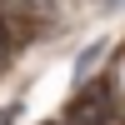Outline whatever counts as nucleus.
<instances>
[{"mask_svg": "<svg viewBox=\"0 0 125 125\" xmlns=\"http://www.w3.org/2000/svg\"><path fill=\"white\" fill-rule=\"evenodd\" d=\"M125 5V0H100V10H105V15H110V10H120Z\"/></svg>", "mask_w": 125, "mask_h": 125, "instance_id": "20e7f679", "label": "nucleus"}, {"mask_svg": "<svg viewBox=\"0 0 125 125\" xmlns=\"http://www.w3.org/2000/svg\"><path fill=\"white\" fill-rule=\"evenodd\" d=\"M105 45H110V40H90V45L75 55V65H70V80H75V85H85V80H90V70H95L100 55H105Z\"/></svg>", "mask_w": 125, "mask_h": 125, "instance_id": "f03ea898", "label": "nucleus"}, {"mask_svg": "<svg viewBox=\"0 0 125 125\" xmlns=\"http://www.w3.org/2000/svg\"><path fill=\"white\" fill-rule=\"evenodd\" d=\"M15 115H20V100H10V105H0V125H15Z\"/></svg>", "mask_w": 125, "mask_h": 125, "instance_id": "7ed1b4c3", "label": "nucleus"}, {"mask_svg": "<svg viewBox=\"0 0 125 125\" xmlns=\"http://www.w3.org/2000/svg\"><path fill=\"white\" fill-rule=\"evenodd\" d=\"M70 125H105V115H110V90L105 85H75V100H70Z\"/></svg>", "mask_w": 125, "mask_h": 125, "instance_id": "f257e3e1", "label": "nucleus"}]
</instances>
